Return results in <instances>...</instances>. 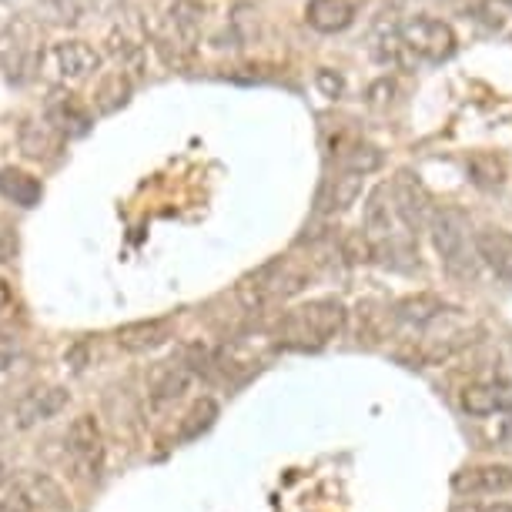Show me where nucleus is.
I'll return each mask as SVG.
<instances>
[{
	"label": "nucleus",
	"instance_id": "nucleus-17",
	"mask_svg": "<svg viewBox=\"0 0 512 512\" xmlns=\"http://www.w3.org/2000/svg\"><path fill=\"white\" fill-rule=\"evenodd\" d=\"M362 195V175H342V178H335V188H332V208L335 211H345L352 205L355 198Z\"/></svg>",
	"mask_w": 512,
	"mask_h": 512
},
{
	"label": "nucleus",
	"instance_id": "nucleus-6",
	"mask_svg": "<svg viewBox=\"0 0 512 512\" xmlns=\"http://www.w3.org/2000/svg\"><path fill=\"white\" fill-rule=\"evenodd\" d=\"M452 489L459 496H502L512 489V466L489 462V466H472L452 476Z\"/></svg>",
	"mask_w": 512,
	"mask_h": 512
},
{
	"label": "nucleus",
	"instance_id": "nucleus-22",
	"mask_svg": "<svg viewBox=\"0 0 512 512\" xmlns=\"http://www.w3.org/2000/svg\"><path fill=\"white\" fill-rule=\"evenodd\" d=\"M7 305H11V292H7V285L0 282V315L7 312Z\"/></svg>",
	"mask_w": 512,
	"mask_h": 512
},
{
	"label": "nucleus",
	"instance_id": "nucleus-13",
	"mask_svg": "<svg viewBox=\"0 0 512 512\" xmlns=\"http://www.w3.org/2000/svg\"><path fill=\"white\" fill-rule=\"evenodd\" d=\"M21 151L34 161H51L61 151V134L47 121H31L21 128Z\"/></svg>",
	"mask_w": 512,
	"mask_h": 512
},
{
	"label": "nucleus",
	"instance_id": "nucleus-15",
	"mask_svg": "<svg viewBox=\"0 0 512 512\" xmlns=\"http://www.w3.org/2000/svg\"><path fill=\"white\" fill-rule=\"evenodd\" d=\"M57 61H61V71L67 77H84L98 67V54L91 51L88 44H61L57 47Z\"/></svg>",
	"mask_w": 512,
	"mask_h": 512
},
{
	"label": "nucleus",
	"instance_id": "nucleus-8",
	"mask_svg": "<svg viewBox=\"0 0 512 512\" xmlns=\"http://www.w3.org/2000/svg\"><path fill=\"white\" fill-rule=\"evenodd\" d=\"M195 375H191L185 365L175 362V365H161L158 372L151 375V385H148V399L154 409H164V405H175L185 399V392L191 389Z\"/></svg>",
	"mask_w": 512,
	"mask_h": 512
},
{
	"label": "nucleus",
	"instance_id": "nucleus-5",
	"mask_svg": "<svg viewBox=\"0 0 512 512\" xmlns=\"http://www.w3.org/2000/svg\"><path fill=\"white\" fill-rule=\"evenodd\" d=\"M67 399H71V395H67V389H61V385L31 389L14 409L17 429H34V425H41L47 419H54V415H61L67 409Z\"/></svg>",
	"mask_w": 512,
	"mask_h": 512
},
{
	"label": "nucleus",
	"instance_id": "nucleus-21",
	"mask_svg": "<svg viewBox=\"0 0 512 512\" xmlns=\"http://www.w3.org/2000/svg\"><path fill=\"white\" fill-rule=\"evenodd\" d=\"M14 235H11V228H7L4 225V221H0V265H4V262H11V258H14Z\"/></svg>",
	"mask_w": 512,
	"mask_h": 512
},
{
	"label": "nucleus",
	"instance_id": "nucleus-19",
	"mask_svg": "<svg viewBox=\"0 0 512 512\" xmlns=\"http://www.w3.org/2000/svg\"><path fill=\"white\" fill-rule=\"evenodd\" d=\"M17 355H21V342H17V335L0 332V375L17 362Z\"/></svg>",
	"mask_w": 512,
	"mask_h": 512
},
{
	"label": "nucleus",
	"instance_id": "nucleus-1",
	"mask_svg": "<svg viewBox=\"0 0 512 512\" xmlns=\"http://www.w3.org/2000/svg\"><path fill=\"white\" fill-rule=\"evenodd\" d=\"M345 332V305L338 298H318L295 312H288L278 325L285 345L292 349H322L335 335Z\"/></svg>",
	"mask_w": 512,
	"mask_h": 512
},
{
	"label": "nucleus",
	"instance_id": "nucleus-4",
	"mask_svg": "<svg viewBox=\"0 0 512 512\" xmlns=\"http://www.w3.org/2000/svg\"><path fill=\"white\" fill-rule=\"evenodd\" d=\"M171 338H175V322H171V318H164V315L141 318V322H128V325H121L118 332H114L118 349L134 352V355L161 349V345H168Z\"/></svg>",
	"mask_w": 512,
	"mask_h": 512
},
{
	"label": "nucleus",
	"instance_id": "nucleus-11",
	"mask_svg": "<svg viewBox=\"0 0 512 512\" xmlns=\"http://www.w3.org/2000/svg\"><path fill=\"white\" fill-rule=\"evenodd\" d=\"M476 251L482 262L496 272V278L512 285V235H506V231H479Z\"/></svg>",
	"mask_w": 512,
	"mask_h": 512
},
{
	"label": "nucleus",
	"instance_id": "nucleus-18",
	"mask_svg": "<svg viewBox=\"0 0 512 512\" xmlns=\"http://www.w3.org/2000/svg\"><path fill=\"white\" fill-rule=\"evenodd\" d=\"M382 164V154L375 151V148H359L349 158V168H352V175H365V171H375Z\"/></svg>",
	"mask_w": 512,
	"mask_h": 512
},
{
	"label": "nucleus",
	"instance_id": "nucleus-3",
	"mask_svg": "<svg viewBox=\"0 0 512 512\" xmlns=\"http://www.w3.org/2000/svg\"><path fill=\"white\" fill-rule=\"evenodd\" d=\"M432 238H436V251L442 255L449 272L472 275V258H469V231L466 218L459 211H442L432 225Z\"/></svg>",
	"mask_w": 512,
	"mask_h": 512
},
{
	"label": "nucleus",
	"instance_id": "nucleus-2",
	"mask_svg": "<svg viewBox=\"0 0 512 512\" xmlns=\"http://www.w3.org/2000/svg\"><path fill=\"white\" fill-rule=\"evenodd\" d=\"M64 456L81 479H88V482L101 479L108 449H104V432H101L98 415L81 412L77 419H71V425H67V432H64Z\"/></svg>",
	"mask_w": 512,
	"mask_h": 512
},
{
	"label": "nucleus",
	"instance_id": "nucleus-12",
	"mask_svg": "<svg viewBox=\"0 0 512 512\" xmlns=\"http://www.w3.org/2000/svg\"><path fill=\"white\" fill-rule=\"evenodd\" d=\"M221 415V405L211 399V395H201V399H195L188 405V412L181 415V425H178V439L181 442H195L201 439L205 432L211 429V425L218 422Z\"/></svg>",
	"mask_w": 512,
	"mask_h": 512
},
{
	"label": "nucleus",
	"instance_id": "nucleus-7",
	"mask_svg": "<svg viewBox=\"0 0 512 512\" xmlns=\"http://www.w3.org/2000/svg\"><path fill=\"white\" fill-rule=\"evenodd\" d=\"M17 496H21L24 506H31L37 512H67L71 502H67L64 486L47 472H27V476L17 479Z\"/></svg>",
	"mask_w": 512,
	"mask_h": 512
},
{
	"label": "nucleus",
	"instance_id": "nucleus-9",
	"mask_svg": "<svg viewBox=\"0 0 512 512\" xmlns=\"http://www.w3.org/2000/svg\"><path fill=\"white\" fill-rule=\"evenodd\" d=\"M47 124H51V128L61 134H67V138H81V134H88L91 131V111L84 108L81 101L77 98H71V94H57V101H51L47 104Z\"/></svg>",
	"mask_w": 512,
	"mask_h": 512
},
{
	"label": "nucleus",
	"instance_id": "nucleus-25",
	"mask_svg": "<svg viewBox=\"0 0 512 512\" xmlns=\"http://www.w3.org/2000/svg\"><path fill=\"white\" fill-rule=\"evenodd\" d=\"M482 512H512V506H489V509H482Z\"/></svg>",
	"mask_w": 512,
	"mask_h": 512
},
{
	"label": "nucleus",
	"instance_id": "nucleus-20",
	"mask_svg": "<svg viewBox=\"0 0 512 512\" xmlns=\"http://www.w3.org/2000/svg\"><path fill=\"white\" fill-rule=\"evenodd\" d=\"M492 395H496V412H512V382L509 379L492 382Z\"/></svg>",
	"mask_w": 512,
	"mask_h": 512
},
{
	"label": "nucleus",
	"instance_id": "nucleus-16",
	"mask_svg": "<svg viewBox=\"0 0 512 512\" xmlns=\"http://www.w3.org/2000/svg\"><path fill=\"white\" fill-rule=\"evenodd\" d=\"M124 101H128V81H121L118 74L108 77V81H104L101 88H98V94H94V104H98L101 114L118 111Z\"/></svg>",
	"mask_w": 512,
	"mask_h": 512
},
{
	"label": "nucleus",
	"instance_id": "nucleus-23",
	"mask_svg": "<svg viewBox=\"0 0 512 512\" xmlns=\"http://www.w3.org/2000/svg\"><path fill=\"white\" fill-rule=\"evenodd\" d=\"M0 512H21L14 506V502H7V499H0Z\"/></svg>",
	"mask_w": 512,
	"mask_h": 512
},
{
	"label": "nucleus",
	"instance_id": "nucleus-24",
	"mask_svg": "<svg viewBox=\"0 0 512 512\" xmlns=\"http://www.w3.org/2000/svg\"><path fill=\"white\" fill-rule=\"evenodd\" d=\"M502 442H506V446H512V422L506 425V429H502Z\"/></svg>",
	"mask_w": 512,
	"mask_h": 512
},
{
	"label": "nucleus",
	"instance_id": "nucleus-14",
	"mask_svg": "<svg viewBox=\"0 0 512 512\" xmlns=\"http://www.w3.org/2000/svg\"><path fill=\"white\" fill-rule=\"evenodd\" d=\"M0 195L21 208H34L41 201V181L27 171L17 168H0Z\"/></svg>",
	"mask_w": 512,
	"mask_h": 512
},
{
	"label": "nucleus",
	"instance_id": "nucleus-10",
	"mask_svg": "<svg viewBox=\"0 0 512 512\" xmlns=\"http://www.w3.org/2000/svg\"><path fill=\"white\" fill-rule=\"evenodd\" d=\"M442 315H446V302L436 295H412V298H402V302L392 308L395 322L402 328H412V332H422V328H429L432 322H439Z\"/></svg>",
	"mask_w": 512,
	"mask_h": 512
}]
</instances>
